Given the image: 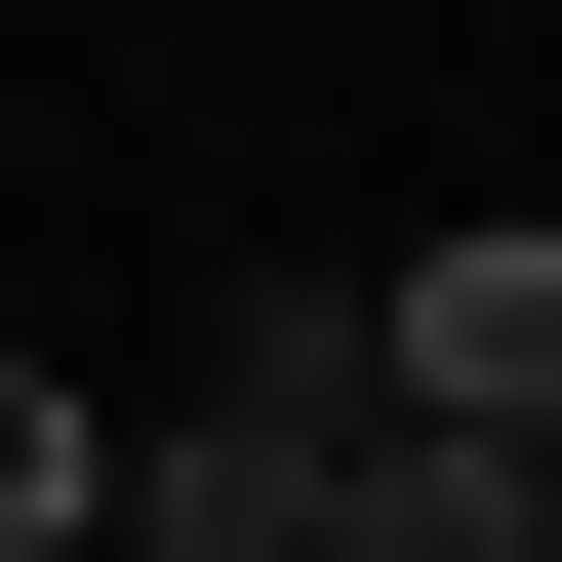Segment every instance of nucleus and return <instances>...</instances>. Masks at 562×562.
Returning a JSON list of instances; mask_svg holds the SVG:
<instances>
[{
  "instance_id": "f257e3e1",
  "label": "nucleus",
  "mask_w": 562,
  "mask_h": 562,
  "mask_svg": "<svg viewBox=\"0 0 562 562\" xmlns=\"http://www.w3.org/2000/svg\"><path fill=\"white\" fill-rule=\"evenodd\" d=\"M362 442H402V322H362V281H241V362L121 442V562H322Z\"/></svg>"
},
{
  "instance_id": "f03ea898",
  "label": "nucleus",
  "mask_w": 562,
  "mask_h": 562,
  "mask_svg": "<svg viewBox=\"0 0 562 562\" xmlns=\"http://www.w3.org/2000/svg\"><path fill=\"white\" fill-rule=\"evenodd\" d=\"M402 322V442H562V201H482V241H362Z\"/></svg>"
},
{
  "instance_id": "7ed1b4c3",
  "label": "nucleus",
  "mask_w": 562,
  "mask_h": 562,
  "mask_svg": "<svg viewBox=\"0 0 562 562\" xmlns=\"http://www.w3.org/2000/svg\"><path fill=\"white\" fill-rule=\"evenodd\" d=\"M121 442H161V402H81V362H0V562H81V522H121Z\"/></svg>"
}]
</instances>
